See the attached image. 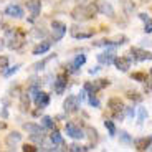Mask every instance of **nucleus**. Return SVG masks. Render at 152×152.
<instances>
[{"label":"nucleus","instance_id":"1","mask_svg":"<svg viewBox=\"0 0 152 152\" xmlns=\"http://www.w3.org/2000/svg\"><path fill=\"white\" fill-rule=\"evenodd\" d=\"M98 12V8H96V4L93 2V4L89 5H80V7H76L75 10L71 12V17L75 20H80V22H84V20H91L94 18V13Z\"/></svg>","mask_w":152,"mask_h":152},{"label":"nucleus","instance_id":"2","mask_svg":"<svg viewBox=\"0 0 152 152\" xmlns=\"http://www.w3.org/2000/svg\"><path fill=\"white\" fill-rule=\"evenodd\" d=\"M7 45L12 50H18L25 45L23 42V31L22 30H7Z\"/></svg>","mask_w":152,"mask_h":152},{"label":"nucleus","instance_id":"3","mask_svg":"<svg viewBox=\"0 0 152 152\" xmlns=\"http://www.w3.org/2000/svg\"><path fill=\"white\" fill-rule=\"evenodd\" d=\"M107 107H109L111 111H113V116H114V119H119L121 121L122 118H124V109H126V106H124V103H122L119 98H111L109 101H107Z\"/></svg>","mask_w":152,"mask_h":152},{"label":"nucleus","instance_id":"4","mask_svg":"<svg viewBox=\"0 0 152 152\" xmlns=\"http://www.w3.org/2000/svg\"><path fill=\"white\" fill-rule=\"evenodd\" d=\"M80 104H81L80 96L71 94V96H68V98L65 99V103H63V109H65V113L71 114V113H76V111L80 109Z\"/></svg>","mask_w":152,"mask_h":152},{"label":"nucleus","instance_id":"5","mask_svg":"<svg viewBox=\"0 0 152 152\" xmlns=\"http://www.w3.org/2000/svg\"><path fill=\"white\" fill-rule=\"evenodd\" d=\"M71 37L73 38H80V40H86V38H91L93 35H94V30L93 28H84V27H78V25H75V27H71Z\"/></svg>","mask_w":152,"mask_h":152},{"label":"nucleus","instance_id":"6","mask_svg":"<svg viewBox=\"0 0 152 152\" xmlns=\"http://www.w3.org/2000/svg\"><path fill=\"white\" fill-rule=\"evenodd\" d=\"M65 131H66V134H68L69 137H73V139H76V141H80V139H83V137L86 136V134H84V131L81 129L76 122H66Z\"/></svg>","mask_w":152,"mask_h":152},{"label":"nucleus","instance_id":"7","mask_svg":"<svg viewBox=\"0 0 152 152\" xmlns=\"http://www.w3.org/2000/svg\"><path fill=\"white\" fill-rule=\"evenodd\" d=\"M51 33H53L55 42H60L66 33V25L61 23V22H58V20H53V22H51Z\"/></svg>","mask_w":152,"mask_h":152},{"label":"nucleus","instance_id":"8","mask_svg":"<svg viewBox=\"0 0 152 152\" xmlns=\"http://www.w3.org/2000/svg\"><path fill=\"white\" fill-rule=\"evenodd\" d=\"M131 60H136V61H149L152 60V53L147 51V50H142V48H131Z\"/></svg>","mask_w":152,"mask_h":152},{"label":"nucleus","instance_id":"9","mask_svg":"<svg viewBox=\"0 0 152 152\" xmlns=\"http://www.w3.org/2000/svg\"><path fill=\"white\" fill-rule=\"evenodd\" d=\"M127 42V38L124 37V35H121V37H116L113 38V40H99V42L93 43L94 46H119V45H124V43Z\"/></svg>","mask_w":152,"mask_h":152},{"label":"nucleus","instance_id":"10","mask_svg":"<svg viewBox=\"0 0 152 152\" xmlns=\"http://www.w3.org/2000/svg\"><path fill=\"white\" fill-rule=\"evenodd\" d=\"M94 4H96V8H98V12L101 13V15H106V17H109V18H114V8L111 7V4L103 2V0H94Z\"/></svg>","mask_w":152,"mask_h":152},{"label":"nucleus","instance_id":"11","mask_svg":"<svg viewBox=\"0 0 152 152\" xmlns=\"http://www.w3.org/2000/svg\"><path fill=\"white\" fill-rule=\"evenodd\" d=\"M114 58H116V51L114 50H106V51H103V53L98 55V61L101 63V65H113L114 63Z\"/></svg>","mask_w":152,"mask_h":152},{"label":"nucleus","instance_id":"12","mask_svg":"<svg viewBox=\"0 0 152 152\" xmlns=\"http://www.w3.org/2000/svg\"><path fill=\"white\" fill-rule=\"evenodd\" d=\"M84 63H86V56L84 55H76L75 60L71 63H68V73H76Z\"/></svg>","mask_w":152,"mask_h":152},{"label":"nucleus","instance_id":"13","mask_svg":"<svg viewBox=\"0 0 152 152\" xmlns=\"http://www.w3.org/2000/svg\"><path fill=\"white\" fill-rule=\"evenodd\" d=\"M66 84H68V80H66V75H58L56 76V81L53 83V86H55V93L56 94H63L65 93V89H66Z\"/></svg>","mask_w":152,"mask_h":152},{"label":"nucleus","instance_id":"14","mask_svg":"<svg viewBox=\"0 0 152 152\" xmlns=\"http://www.w3.org/2000/svg\"><path fill=\"white\" fill-rule=\"evenodd\" d=\"M114 66L119 71H127L131 68V56H116L114 58Z\"/></svg>","mask_w":152,"mask_h":152},{"label":"nucleus","instance_id":"15","mask_svg":"<svg viewBox=\"0 0 152 152\" xmlns=\"http://www.w3.org/2000/svg\"><path fill=\"white\" fill-rule=\"evenodd\" d=\"M5 15L12 17V18H22L23 17V8L17 4H10L5 8Z\"/></svg>","mask_w":152,"mask_h":152},{"label":"nucleus","instance_id":"16","mask_svg":"<svg viewBox=\"0 0 152 152\" xmlns=\"http://www.w3.org/2000/svg\"><path fill=\"white\" fill-rule=\"evenodd\" d=\"M25 5H27V10H30L33 18H37L40 15V10H42V2L40 0H27Z\"/></svg>","mask_w":152,"mask_h":152},{"label":"nucleus","instance_id":"17","mask_svg":"<svg viewBox=\"0 0 152 152\" xmlns=\"http://www.w3.org/2000/svg\"><path fill=\"white\" fill-rule=\"evenodd\" d=\"M35 104H37V107H40V109H43V107H46L50 104V94H46V93L43 91H38V94L33 98Z\"/></svg>","mask_w":152,"mask_h":152},{"label":"nucleus","instance_id":"18","mask_svg":"<svg viewBox=\"0 0 152 152\" xmlns=\"http://www.w3.org/2000/svg\"><path fill=\"white\" fill-rule=\"evenodd\" d=\"M152 144V134L149 137H139V139H136L134 141V145H136L137 151H145V149H149Z\"/></svg>","mask_w":152,"mask_h":152},{"label":"nucleus","instance_id":"19","mask_svg":"<svg viewBox=\"0 0 152 152\" xmlns=\"http://www.w3.org/2000/svg\"><path fill=\"white\" fill-rule=\"evenodd\" d=\"M50 48H51V43L50 42H42V43H38V45L33 48V55L35 56H40V55L46 53Z\"/></svg>","mask_w":152,"mask_h":152},{"label":"nucleus","instance_id":"20","mask_svg":"<svg viewBox=\"0 0 152 152\" xmlns=\"http://www.w3.org/2000/svg\"><path fill=\"white\" fill-rule=\"evenodd\" d=\"M20 141H22V134L17 132V131H15V132H10V134L7 136V139H5V142H7L8 147H13V145L18 144Z\"/></svg>","mask_w":152,"mask_h":152},{"label":"nucleus","instance_id":"21","mask_svg":"<svg viewBox=\"0 0 152 152\" xmlns=\"http://www.w3.org/2000/svg\"><path fill=\"white\" fill-rule=\"evenodd\" d=\"M23 129L30 134H37V132H43V126L35 124V122H25L23 124Z\"/></svg>","mask_w":152,"mask_h":152},{"label":"nucleus","instance_id":"22","mask_svg":"<svg viewBox=\"0 0 152 152\" xmlns=\"http://www.w3.org/2000/svg\"><path fill=\"white\" fill-rule=\"evenodd\" d=\"M106 86H109V81L107 80H96V81H93L91 83V94H96V93L99 91V89H103V88H106Z\"/></svg>","mask_w":152,"mask_h":152},{"label":"nucleus","instance_id":"23","mask_svg":"<svg viewBox=\"0 0 152 152\" xmlns=\"http://www.w3.org/2000/svg\"><path fill=\"white\" fill-rule=\"evenodd\" d=\"M122 10H124L126 15H132L134 12H136V4L131 2V0H124L122 2Z\"/></svg>","mask_w":152,"mask_h":152},{"label":"nucleus","instance_id":"24","mask_svg":"<svg viewBox=\"0 0 152 152\" xmlns=\"http://www.w3.org/2000/svg\"><path fill=\"white\" fill-rule=\"evenodd\" d=\"M28 106H30V94H28V93H23V94L20 96V109L27 111Z\"/></svg>","mask_w":152,"mask_h":152},{"label":"nucleus","instance_id":"25","mask_svg":"<svg viewBox=\"0 0 152 152\" xmlns=\"http://www.w3.org/2000/svg\"><path fill=\"white\" fill-rule=\"evenodd\" d=\"M50 141H51V144H55V145H63V137H61V134L58 132V131H53V132H51Z\"/></svg>","mask_w":152,"mask_h":152},{"label":"nucleus","instance_id":"26","mask_svg":"<svg viewBox=\"0 0 152 152\" xmlns=\"http://www.w3.org/2000/svg\"><path fill=\"white\" fill-rule=\"evenodd\" d=\"M42 126H43V129H53V127H55V121L50 118V116H43Z\"/></svg>","mask_w":152,"mask_h":152},{"label":"nucleus","instance_id":"27","mask_svg":"<svg viewBox=\"0 0 152 152\" xmlns=\"http://www.w3.org/2000/svg\"><path fill=\"white\" fill-rule=\"evenodd\" d=\"M38 91H40V81H35V83L30 84V88H28V94L31 96V98H35V96L38 94Z\"/></svg>","mask_w":152,"mask_h":152},{"label":"nucleus","instance_id":"28","mask_svg":"<svg viewBox=\"0 0 152 152\" xmlns=\"http://www.w3.org/2000/svg\"><path fill=\"white\" fill-rule=\"evenodd\" d=\"M69 152H86V151H91V147L89 145H80V144H73L69 145L68 149Z\"/></svg>","mask_w":152,"mask_h":152},{"label":"nucleus","instance_id":"29","mask_svg":"<svg viewBox=\"0 0 152 152\" xmlns=\"http://www.w3.org/2000/svg\"><path fill=\"white\" fill-rule=\"evenodd\" d=\"M104 127L107 129L109 136H116V126H114V122L111 119H104Z\"/></svg>","mask_w":152,"mask_h":152},{"label":"nucleus","instance_id":"30","mask_svg":"<svg viewBox=\"0 0 152 152\" xmlns=\"http://www.w3.org/2000/svg\"><path fill=\"white\" fill-rule=\"evenodd\" d=\"M53 58H55V55H50L48 58H45V60H42L40 63H35V65H33V69H35V71H40V69H43V66H45L46 63H48V61H51Z\"/></svg>","mask_w":152,"mask_h":152},{"label":"nucleus","instance_id":"31","mask_svg":"<svg viewBox=\"0 0 152 152\" xmlns=\"http://www.w3.org/2000/svg\"><path fill=\"white\" fill-rule=\"evenodd\" d=\"M119 142H122V144H132V137L126 132V131H121L119 132Z\"/></svg>","mask_w":152,"mask_h":152},{"label":"nucleus","instance_id":"32","mask_svg":"<svg viewBox=\"0 0 152 152\" xmlns=\"http://www.w3.org/2000/svg\"><path fill=\"white\" fill-rule=\"evenodd\" d=\"M132 80H136V81H141V83H144L145 80H147V75L145 73H141V71H136V73H132V76H131Z\"/></svg>","mask_w":152,"mask_h":152},{"label":"nucleus","instance_id":"33","mask_svg":"<svg viewBox=\"0 0 152 152\" xmlns=\"http://www.w3.org/2000/svg\"><path fill=\"white\" fill-rule=\"evenodd\" d=\"M127 98H129L131 101H137V103H139V101H142V96L139 94L137 91H129V93H127Z\"/></svg>","mask_w":152,"mask_h":152},{"label":"nucleus","instance_id":"34","mask_svg":"<svg viewBox=\"0 0 152 152\" xmlns=\"http://www.w3.org/2000/svg\"><path fill=\"white\" fill-rule=\"evenodd\" d=\"M18 69H20V65H15L13 68L5 69V71H4V76H5V78H10V76H12V75H15V73L18 71Z\"/></svg>","mask_w":152,"mask_h":152},{"label":"nucleus","instance_id":"35","mask_svg":"<svg viewBox=\"0 0 152 152\" xmlns=\"http://www.w3.org/2000/svg\"><path fill=\"white\" fill-rule=\"evenodd\" d=\"M31 35H33L35 38H45L46 37V30H40V28H33V30H31Z\"/></svg>","mask_w":152,"mask_h":152},{"label":"nucleus","instance_id":"36","mask_svg":"<svg viewBox=\"0 0 152 152\" xmlns=\"http://www.w3.org/2000/svg\"><path fill=\"white\" fill-rule=\"evenodd\" d=\"M8 68V58L7 56H0V71L4 73Z\"/></svg>","mask_w":152,"mask_h":152},{"label":"nucleus","instance_id":"37","mask_svg":"<svg viewBox=\"0 0 152 152\" xmlns=\"http://www.w3.org/2000/svg\"><path fill=\"white\" fill-rule=\"evenodd\" d=\"M89 104H91L93 107H99V106H101V103H99V99L96 98V94H89Z\"/></svg>","mask_w":152,"mask_h":152},{"label":"nucleus","instance_id":"38","mask_svg":"<svg viewBox=\"0 0 152 152\" xmlns=\"http://www.w3.org/2000/svg\"><path fill=\"white\" fill-rule=\"evenodd\" d=\"M144 31L145 33H152V20L151 18L144 20Z\"/></svg>","mask_w":152,"mask_h":152},{"label":"nucleus","instance_id":"39","mask_svg":"<svg viewBox=\"0 0 152 152\" xmlns=\"http://www.w3.org/2000/svg\"><path fill=\"white\" fill-rule=\"evenodd\" d=\"M145 118H147V111H145L144 107H141V109H139V124H142Z\"/></svg>","mask_w":152,"mask_h":152},{"label":"nucleus","instance_id":"40","mask_svg":"<svg viewBox=\"0 0 152 152\" xmlns=\"http://www.w3.org/2000/svg\"><path fill=\"white\" fill-rule=\"evenodd\" d=\"M23 152H38V147H35V145H30V144H25L22 147Z\"/></svg>","mask_w":152,"mask_h":152},{"label":"nucleus","instance_id":"41","mask_svg":"<svg viewBox=\"0 0 152 152\" xmlns=\"http://www.w3.org/2000/svg\"><path fill=\"white\" fill-rule=\"evenodd\" d=\"M88 132H89V139H91V141H98V131H96V129L89 127V129H88Z\"/></svg>","mask_w":152,"mask_h":152},{"label":"nucleus","instance_id":"42","mask_svg":"<svg viewBox=\"0 0 152 152\" xmlns=\"http://www.w3.org/2000/svg\"><path fill=\"white\" fill-rule=\"evenodd\" d=\"M144 84H145V93H152V80H145Z\"/></svg>","mask_w":152,"mask_h":152},{"label":"nucleus","instance_id":"43","mask_svg":"<svg viewBox=\"0 0 152 152\" xmlns=\"http://www.w3.org/2000/svg\"><path fill=\"white\" fill-rule=\"evenodd\" d=\"M124 113H126V116H127V118H134V109H132V107H126Z\"/></svg>","mask_w":152,"mask_h":152},{"label":"nucleus","instance_id":"44","mask_svg":"<svg viewBox=\"0 0 152 152\" xmlns=\"http://www.w3.org/2000/svg\"><path fill=\"white\" fill-rule=\"evenodd\" d=\"M99 71V66H96V68H91L89 69V75H94V73H98Z\"/></svg>","mask_w":152,"mask_h":152},{"label":"nucleus","instance_id":"45","mask_svg":"<svg viewBox=\"0 0 152 152\" xmlns=\"http://www.w3.org/2000/svg\"><path fill=\"white\" fill-rule=\"evenodd\" d=\"M139 18H141V20H147L149 17H147V13H139Z\"/></svg>","mask_w":152,"mask_h":152},{"label":"nucleus","instance_id":"46","mask_svg":"<svg viewBox=\"0 0 152 152\" xmlns=\"http://www.w3.org/2000/svg\"><path fill=\"white\" fill-rule=\"evenodd\" d=\"M5 127H7V124H5V122H2V121H0V129H5Z\"/></svg>","mask_w":152,"mask_h":152},{"label":"nucleus","instance_id":"47","mask_svg":"<svg viewBox=\"0 0 152 152\" xmlns=\"http://www.w3.org/2000/svg\"><path fill=\"white\" fill-rule=\"evenodd\" d=\"M151 75H152V69H151Z\"/></svg>","mask_w":152,"mask_h":152},{"label":"nucleus","instance_id":"48","mask_svg":"<svg viewBox=\"0 0 152 152\" xmlns=\"http://www.w3.org/2000/svg\"><path fill=\"white\" fill-rule=\"evenodd\" d=\"M151 151H152V147H151Z\"/></svg>","mask_w":152,"mask_h":152}]
</instances>
